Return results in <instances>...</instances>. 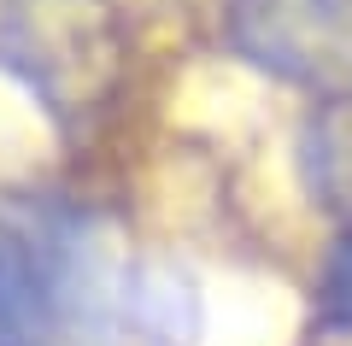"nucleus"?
<instances>
[{"mask_svg": "<svg viewBox=\"0 0 352 346\" xmlns=\"http://www.w3.org/2000/svg\"><path fill=\"white\" fill-rule=\"evenodd\" d=\"M112 305L129 311V288L106 294L82 223L36 217L0 235V346H88Z\"/></svg>", "mask_w": 352, "mask_h": 346, "instance_id": "obj_1", "label": "nucleus"}, {"mask_svg": "<svg viewBox=\"0 0 352 346\" xmlns=\"http://www.w3.org/2000/svg\"><path fill=\"white\" fill-rule=\"evenodd\" d=\"M229 47L282 83L352 94V0H229Z\"/></svg>", "mask_w": 352, "mask_h": 346, "instance_id": "obj_2", "label": "nucleus"}, {"mask_svg": "<svg viewBox=\"0 0 352 346\" xmlns=\"http://www.w3.org/2000/svg\"><path fill=\"white\" fill-rule=\"evenodd\" d=\"M317 323L329 334H352V229L340 235V247L329 252L323 282H317Z\"/></svg>", "mask_w": 352, "mask_h": 346, "instance_id": "obj_3", "label": "nucleus"}]
</instances>
